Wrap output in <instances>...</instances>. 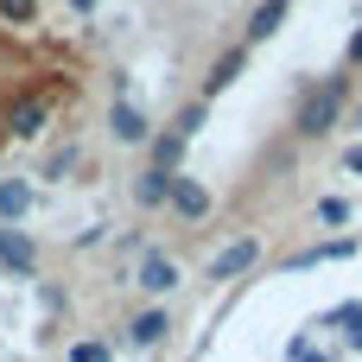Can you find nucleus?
<instances>
[{"label": "nucleus", "mask_w": 362, "mask_h": 362, "mask_svg": "<svg viewBox=\"0 0 362 362\" xmlns=\"http://www.w3.org/2000/svg\"><path fill=\"white\" fill-rule=\"evenodd\" d=\"M140 25V0H0V153L83 121Z\"/></svg>", "instance_id": "nucleus-1"}]
</instances>
